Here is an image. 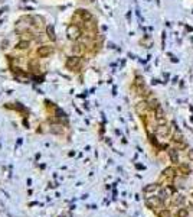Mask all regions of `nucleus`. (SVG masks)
Listing matches in <instances>:
<instances>
[{
	"instance_id": "nucleus-5",
	"label": "nucleus",
	"mask_w": 193,
	"mask_h": 217,
	"mask_svg": "<svg viewBox=\"0 0 193 217\" xmlns=\"http://www.w3.org/2000/svg\"><path fill=\"white\" fill-rule=\"evenodd\" d=\"M159 216L160 217H170V211L169 210H161V211L159 213Z\"/></svg>"
},
{
	"instance_id": "nucleus-7",
	"label": "nucleus",
	"mask_w": 193,
	"mask_h": 217,
	"mask_svg": "<svg viewBox=\"0 0 193 217\" xmlns=\"http://www.w3.org/2000/svg\"><path fill=\"white\" fill-rule=\"evenodd\" d=\"M177 214H179V216H182V217H186V216H187V211H186V210H179V213H177Z\"/></svg>"
},
{
	"instance_id": "nucleus-3",
	"label": "nucleus",
	"mask_w": 193,
	"mask_h": 217,
	"mask_svg": "<svg viewBox=\"0 0 193 217\" xmlns=\"http://www.w3.org/2000/svg\"><path fill=\"white\" fill-rule=\"evenodd\" d=\"M169 155L173 162H177V152L174 151V149H169Z\"/></svg>"
},
{
	"instance_id": "nucleus-9",
	"label": "nucleus",
	"mask_w": 193,
	"mask_h": 217,
	"mask_svg": "<svg viewBox=\"0 0 193 217\" xmlns=\"http://www.w3.org/2000/svg\"><path fill=\"white\" fill-rule=\"evenodd\" d=\"M189 158H190V159H193V149L189 152Z\"/></svg>"
},
{
	"instance_id": "nucleus-1",
	"label": "nucleus",
	"mask_w": 193,
	"mask_h": 217,
	"mask_svg": "<svg viewBox=\"0 0 193 217\" xmlns=\"http://www.w3.org/2000/svg\"><path fill=\"white\" fill-rule=\"evenodd\" d=\"M55 52V39L42 18L25 16L14 26L6 59L14 77L39 80Z\"/></svg>"
},
{
	"instance_id": "nucleus-8",
	"label": "nucleus",
	"mask_w": 193,
	"mask_h": 217,
	"mask_svg": "<svg viewBox=\"0 0 193 217\" xmlns=\"http://www.w3.org/2000/svg\"><path fill=\"white\" fill-rule=\"evenodd\" d=\"M182 168H183L184 172H187V171H189V166L187 165H182Z\"/></svg>"
},
{
	"instance_id": "nucleus-2",
	"label": "nucleus",
	"mask_w": 193,
	"mask_h": 217,
	"mask_svg": "<svg viewBox=\"0 0 193 217\" xmlns=\"http://www.w3.org/2000/svg\"><path fill=\"white\" fill-rule=\"evenodd\" d=\"M146 204L149 206V207H157V206H160V204H161V200H160V198H157V197L149 198V200L146 201Z\"/></svg>"
},
{
	"instance_id": "nucleus-4",
	"label": "nucleus",
	"mask_w": 193,
	"mask_h": 217,
	"mask_svg": "<svg viewBox=\"0 0 193 217\" xmlns=\"http://www.w3.org/2000/svg\"><path fill=\"white\" fill-rule=\"evenodd\" d=\"M176 206H179V204H183L184 203V197L183 195H177V197L174 198V201H173Z\"/></svg>"
},
{
	"instance_id": "nucleus-6",
	"label": "nucleus",
	"mask_w": 193,
	"mask_h": 217,
	"mask_svg": "<svg viewBox=\"0 0 193 217\" xmlns=\"http://www.w3.org/2000/svg\"><path fill=\"white\" fill-rule=\"evenodd\" d=\"M156 188H157V185H150V187H147L146 188V191L147 193H150V191H154Z\"/></svg>"
}]
</instances>
